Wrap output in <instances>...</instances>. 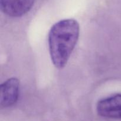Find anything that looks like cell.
Segmentation results:
<instances>
[{
    "mask_svg": "<svg viewBox=\"0 0 121 121\" xmlns=\"http://www.w3.org/2000/svg\"><path fill=\"white\" fill-rule=\"evenodd\" d=\"M96 111L100 117L110 119H121V93H117L99 100Z\"/></svg>",
    "mask_w": 121,
    "mask_h": 121,
    "instance_id": "cell-2",
    "label": "cell"
},
{
    "mask_svg": "<svg viewBox=\"0 0 121 121\" xmlns=\"http://www.w3.org/2000/svg\"><path fill=\"white\" fill-rule=\"evenodd\" d=\"M20 81L17 78L8 79L0 86V106L2 108L10 107L16 104L19 98Z\"/></svg>",
    "mask_w": 121,
    "mask_h": 121,
    "instance_id": "cell-3",
    "label": "cell"
},
{
    "mask_svg": "<svg viewBox=\"0 0 121 121\" xmlns=\"http://www.w3.org/2000/svg\"><path fill=\"white\" fill-rule=\"evenodd\" d=\"M35 0H0L1 11L11 17H20L27 14Z\"/></svg>",
    "mask_w": 121,
    "mask_h": 121,
    "instance_id": "cell-4",
    "label": "cell"
},
{
    "mask_svg": "<svg viewBox=\"0 0 121 121\" xmlns=\"http://www.w3.org/2000/svg\"><path fill=\"white\" fill-rule=\"evenodd\" d=\"M80 27L76 20L65 19L54 24L48 36L50 55L53 64L59 69H63L78 43Z\"/></svg>",
    "mask_w": 121,
    "mask_h": 121,
    "instance_id": "cell-1",
    "label": "cell"
}]
</instances>
